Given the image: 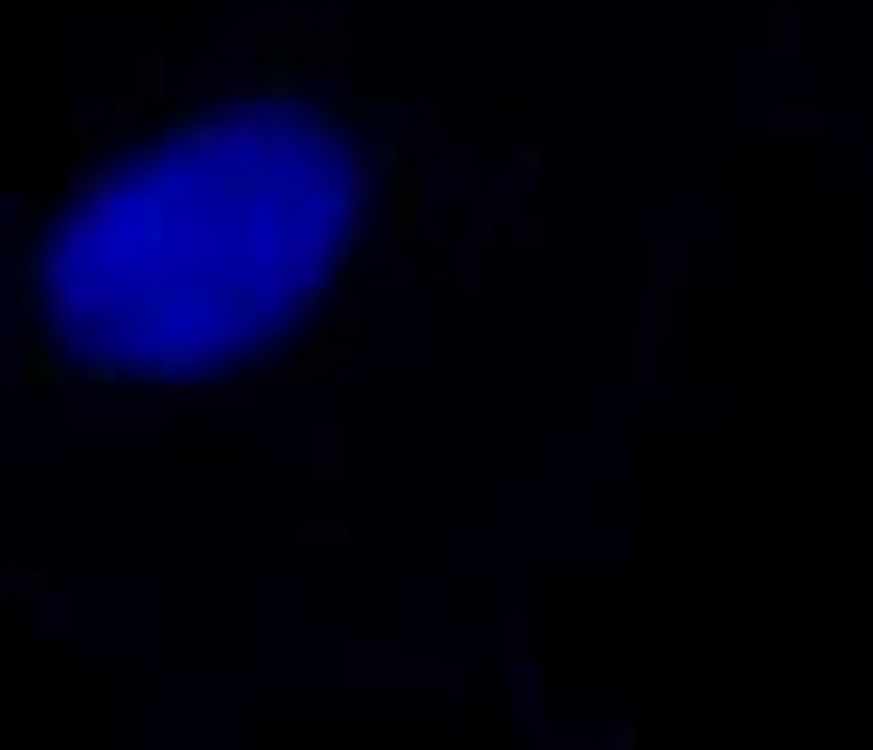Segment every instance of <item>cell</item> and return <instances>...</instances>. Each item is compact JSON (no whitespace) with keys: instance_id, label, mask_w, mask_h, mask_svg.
I'll use <instances>...</instances> for the list:
<instances>
[{"instance_id":"obj_1","label":"cell","mask_w":873,"mask_h":750,"mask_svg":"<svg viewBox=\"0 0 873 750\" xmlns=\"http://www.w3.org/2000/svg\"><path fill=\"white\" fill-rule=\"evenodd\" d=\"M362 171L348 164L328 116L232 110L185 123L171 144H151L123 164L82 171L69 219L48 232V321L164 314V362L185 348V328L205 300H307L328 253L355 232Z\"/></svg>"},{"instance_id":"obj_2","label":"cell","mask_w":873,"mask_h":750,"mask_svg":"<svg viewBox=\"0 0 873 750\" xmlns=\"http://www.w3.org/2000/svg\"><path fill=\"white\" fill-rule=\"evenodd\" d=\"M314 464L335 471V464H342V437H314Z\"/></svg>"}]
</instances>
